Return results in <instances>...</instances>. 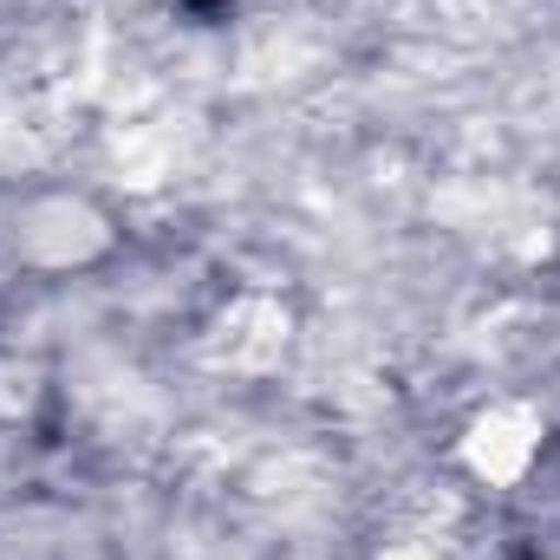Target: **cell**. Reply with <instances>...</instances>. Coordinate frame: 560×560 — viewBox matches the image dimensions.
<instances>
[{
  "instance_id": "6da1fadb",
  "label": "cell",
  "mask_w": 560,
  "mask_h": 560,
  "mask_svg": "<svg viewBox=\"0 0 560 560\" xmlns=\"http://www.w3.org/2000/svg\"><path fill=\"white\" fill-rule=\"evenodd\" d=\"M535 450H541V423L528 418V411H515V405H502V411L476 418L469 443H463V463L482 482H522L528 463H535Z\"/></svg>"
},
{
  "instance_id": "7a4b0ae2",
  "label": "cell",
  "mask_w": 560,
  "mask_h": 560,
  "mask_svg": "<svg viewBox=\"0 0 560 560\" xmlns=\"http://www.w3.org/2000/svg\"><path fill=\"white\" fill-rule=\"evenodd\" d=\"M378 560H436V548H423V541H398V548H385Z\"/></svg>"
}]
</instances>
